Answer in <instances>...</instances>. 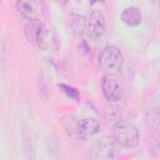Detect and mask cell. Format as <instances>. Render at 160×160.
Instances as JSON below:
<instances>
[{
	"label": "cell",
	"mask_w": 160,
	"mask_h": 160,
	"mask_svg": "<svg viewBox=\"0 0 160 160\" xmlns=\"http://www.w3.org/2000/svg\"><path fill=\"white\" fill-rule=\"evenodd\" d=\"M26 38L35 42L40 49H50L55 44V34L49 25L31 22L25 26Z\"/></svg>",
	"instance_id": "obj_1"
},
{
	"label": "cell",
	"mask_w": 160,
	"mask_h": 160,
	"mask_svg": "<svg viewBox=\"0 0 160 160\" xmlns=\"http://www.w3.org/2000/svg\"><path fill=\"white\" fill-rule=\"evenodd\" d=\"M112 138L115 139L116 144L122 148L132 149L136 148L139 144V131L138 129L129 121L120 120L112 126Z\"/></svg>",
	"instance_id": "obj_2"
},
{
	"label": "cell",
	"mask_w": 160,
	"mask_h": 160,
	"mask_svg": "<svg viewBox=\"0 0 160 160\" xmlns=\"http://www.w3.org/2000/svg\"><path fill=\"white\" fill-rule=\"evenodd\" d=\"M99 65L105 74L115 75L121 70L122 66V54L115 45L105 46L99 55Z\"/></svg>",
	"instance_id": "obj_3"
},
{
	"label": "cell",
	"mask_w": 160,
	"mask_h": 160,
	"mask_svg": "<svg viewBox=\"0 0 160 160\" xmlns=\"http://www.w3.org/2000/svg\"><path fill=\"white\" fill-rule=\"evenodd\" d=\"M116 155V141L114 138L104 135L94 141L90 148V160H112Z\"/></svg>",
	"instance_id": "obj_4"
},
{
	"label": "cell",
	"mask_w": 160,
	"mask_h": 160,
	"mask_svg": "<svg viewBox=\"0 0 160 160\" xmlns=\"http://www.w3.org/2000/svg\"><path fill=\"white\" fill-rule=\"evenodd\" d=\"M101 89L106 100L111 102H118L122 99V94H124L122 84L116 75L105 74L101 80Z\"/></svg>",
	"instance_id": "obj_5"
},
{
	"label": "cell",
	"mask_w": 160,
	"mask_h": 160,
	"mask_svg": "<svg viewBox=\"0 0 160 160\" xmlns=\"http://www.w3.org/2000/svg\"><path fill=\"white\" fill-rule=\"evenodd\" d=\"M104 31H105V18H104V14L100 10L94 9L90 12V15L88 16V19H86L85 32L90 39L96 40V39L102 36Z\"/></svg>",
	"instance_id": "obj_6"
},
{
	"label": "cell",
	"mask_w": 160,
	"mask_h": 160,
	"mask_svg": "<svg viewBox=\"0 0 160 160\" xmlns=\"http://www.w3.org/2000/svg\"><path fill=\"white\" fill-rule=\"evenodd\" d=\"M16 10L25 18L29 20H36L42 11V4L40 1H35V0H30V1H16L15 2Z\"/></svg>",
	"instance_id": "obj_7"
},
{
	"label": "cell",
	"mask_w": 160,
	"mask_h": 160,
	"mask_svg": "<svg viewBox=\"0 0 160 160\" xmlns=\"http://www.w3.org/2000/svg\"><path fill=\"white\" fill-rule=\"evenodd\" d=\"M100 130V122L95 118H84L78 122V132L85 136H92Z\"/></svg>",
	"instance_id": "obj_8"
},
{
	"label": "cell",
	"mask_w": 160,
	"mask_h": 160,
	"mask_svg": "<svg viewBox=\"0 0 160 160\" xmlns=\"http://www.w3.org/2000/svg\"><path fill=\"white\" fill-rule=\"evenodd\" d=\"M121 20L128 26H139L142 21V14L141 10L136 6H129L126 8L121 14Z\"/></svg>",
	"instance_id": "obj_9"
},
{
	"label": "cell",
	"mask_w": 160,
	"mask_h": 160,
	"mask_svg": "<svg viewBox=\"0 0 160 160\" xmlns=\"http://www.w3.org/2000/svg\"><path fill=\"white\" fill-rule=\"evenodd\" d=\"M146 119L148 121H150V124L160 126V108H154L149 110L146 114Z\"/></svg>",
	"instance_id": "obj_10"
},
{
	"label": "cell",
	"mask_w": 160,
	"mask_h": 160,
	"mask_svg": "<svg viewBox=\"0 0 160 160\" xmlns=\"http://www.w3.org/2000/svg\"><path fill=\"white\" fill-rule=\"evenodd\" d=\"M59 88L62 89V91L66 92L70 98H72V99H75V100L79 99V91H78L76 89H74V88H71V86H69V85H64V84H59Z\"/></svg>",
	"instance_id": "obj_11"
},
{
	"label": "cell",
	"mask_w": 160,
	"mask_h": 160,
	"mask_svg": "<svg viewBox=\"0 0 160 160\" xmlns=\"http://www.w3.org/2000/svg\"><path fill=\"white\" fill-rule=\"evenodd\" d=\"M156 148H158V149H160V135L156 138Z\"/></svg>",
	"instance_id": "obj_12"
}]
</instances>
